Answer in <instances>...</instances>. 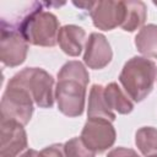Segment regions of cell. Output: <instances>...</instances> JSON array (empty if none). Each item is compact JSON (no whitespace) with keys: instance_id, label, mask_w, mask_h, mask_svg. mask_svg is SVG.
Returning <instances> with one entry per match:
<instances>
[{"instance_id":"6da1fadb","label":"cell","mask_w":157,"mask_h":157,"mask_svg":"<svg viewBox=\"0 0 157 157\" xmlns=\"http://www.w3.org/2000/svg\"><path fill=\"white\" fill-rule=\"evenodd\" d=\"M88 81V71L81 61L70 60L61 66L54 94L58 109L64 115L75 118L83 113Z\"/></svg>"},{"instance_id":"7a4b0ae2","label":"cell","mask_w":157,"mask_h":157,"mask_svg":"<svg viewBox=\"0 0 157 157\" xmlns=\"http://www.w3.org/2000/svg\"><path fill=\"white\" fill-rule=\"evenodd\" d=\"M156 71V64L152 60L145 56H132L124 64L119 82L134 102H141L153 88Z\"/></svg>"},{"instance_id":"3957f363","label":"cell","mask_w":157,"mask_h":157,"mask_svg":"<svg viewBox=\"0 0 157 157\" xmlns=\"http://www.w3.org/2000/svg\"><path fill=\"white\" fill-rule=\"evenodd\" d=\"M42 5V4H40ZM31 10L18 26V31L28 44L38 47H54L58 43L59 21L56 16L42 7Z\"/></svg>"},{"instance_id":"277c9868","label":"cell","mask_w":157,"mask_h":157,"mask_svg":"<svg viewBox=\"0 0 157 157\" xmlns=\"http://www.w3.org/2000/svg\"><path fill=\"white\" fill-rule=\"evenodd\" d=\"M9 82L25 88L38 107H53L55 98V94L53 93L54 78L45 70L40 67H25L15 74Z\"/></svg>"},{"instance_id":"5b68a950","label":"cell","mask_w":157,"mask_h":157,"mask_svg":"<svg viewBox=\"0 0 157 157\" xmlns=\"http://www.w3.org/2000/svg\"><path fill=\"white\" fill-rule=\"evenodd\" d=\"M0 108L1 119L13 120L25 126L29 123L33 114V99L25 88L7 82L6 90L1 98Z\"/></svg>"},{"instance_id":"8992f818","label":"cell","mask_w":157,"mask_h":157,"mask_svg":"<svg viewBox=\"0 0 157 157\" xmlns=\"http://www.w3.org/2000/svg\"><path fill=\"white\" fill-rule=\"evenodd\" d=\"M80 137L91 151L94 153H103L114 145L117 132L112 121L102 118H88L82 128Z\"/></svg>"},{"instance_id":"52a82bcc","label":"cell","mask_w":157,"mask_h":157,"mask_svg":"<svg viewBox=\"0 0 157 157\" xmlns=\"http://www.w3.org/2000/svg\"><path fill=\"white\" fill-rule=\"evenodd\" d=\"M28 43L18 29L7 28L1 21V40H0V59L7 67L21 65L27 56Z\"/></svg>"},{"instance_id":"ba28073f","label":"cell","mask_w":157,"mask_h":157,"mask_svg":"<svg viewBox=\"0 0 157 157\" xmlns=\"http://www.w3.org/2000/svg\"><path fill=\"white\" fill-rule=\"evenodd\" d=\"M88 12L93 26L102 31H110L120 26L124 20V1L98 0L90 1Z\"/></svg>"},{"instance_id":"9c48e42d","label":"cell","mask_w":157,"mask_h":157,"mask_svg":"<svg viewBox=\"0 0 157 157\" xmlns=\"http://www.w3.org/2000/svg\"><path fill=\"white\" fill-rule=\"evenodd\" d=\"M0 157H20L28 150L27 134L22 124L1 119L0 123Z\"/></svg>"},{"instance_id":"30bf717a","label":"cell","mask_w":157,"mask_h":157,"mask_svg":"<svg viewBox=\"0 0 157 157\" xmlns=\"http://www.w3.org/2000/svg\"><path fill=\"white\" fill-rule=\"evenodd\" d=\"M113 58V52L107 38L98 32L90 34L83 54V63L93 70H101L105 67Z\"/></svg>"},{"instance_id":"8fae6325","label":"cell","mask_w":157,"mask_h":157,"mask_svg":"<svg viewBox=\"0 0 157 157\" xmlns=\"http://www.w3.org/2000/svg\"><path fill=\"white\" fill-rule=\"evenodd\" d=\"M86 32L76 25H65L58 33V44L61 50L70 56H78L83 49Z\"/></svg>"},{"instance_id":"7c38bea8","label":"cell","mask_w":157,"mask_h":157,"mask_svg":"<svg viewBox=\"0 0 157 157\" xmlns=\"http://www.w3.org/2000/svg\"><path fill=\"white\" fill-rule=\"evenodd\" d=\"M88 118H102L109 121L115 120V113L112 112L104 98V86L92 85L88 94V107H87Z\"/></svg>"},{"instance_id":"4fadbf2b","label":"cell","mask_w":157,"mask_h":157,"mask_svg":"<svg viewBox=\"0 0 157 157\" xmlns=\"http://www.w3.org/2000/svg\"><path fill=\"white\" fill-rule=\"evenodd\" d=\"M124 20L120 27L126 32H134L137 28H142L147 17L145 2L140 0H128L124 1Z\"/></svg>"},{"instance_id":"5bb4252c","label":"cell","mask_w":157,"mask_h":157,"mask_svg":"<svg viewBox=\"0 0 157 157\" xmlns=\"http://www.w3.org/2000/svg\"><path fill=\"white\" fill-rule=\"evenodd\" d=\"M104 98L108 108L112 112H118L119 114H129L134 109L130 97L125 94L117 82H110L104 86Z\"/></svg>"},{"instance_id":"9a60e30c","label":"cell","mask_w":157,"mask_h":157,"mask_svg":"<svg viewBox=\"0 0 157 157\" xmlns=\"http://www.w3.org/2000/svg\"><path fill=\"white\" fill-rule=\"evenodd\" d=\"M135 47L145 58L157 59V25L142 26L135 37Z\"/></svg>"},{"instance_id":"2e32d148","label":"cell","mask_w":157,"mask_h":157,"mask_svg":"<svg viewBox=\"0 0 157 157\" xmlns=\"http://www.w3.org/2000/svg\"><path fill=\"white\" fill-rule=\"evenodd\" d=\"M135 144L139 151L148 157L157 153V129L152 126H142L135 134Z\"/></svg>"},{"instance_id":"e0dca14e","label":"cell","mask_w":157,"mask_h":157,"mask_svg":"<svg viewBox=\"0 0 157 157\" xmlns=\"http://www.w3.org/2000/svg\"><path fill=\"white\" fill-rule=\"evenodd\" d=\"M66 157H94L96 153L91 151L81 137H72L64 144Z\"/></svg>"},{"instance_id":"ac0fdd59","label":"cell","mask_w":157,"mask_h":157,"mask_svg":"<svg viewBox=\"0 0 157 157\" xmlns=\"http://www.w3.org/2000/svg\"><path fill=\"white\" fill-rule=\"evenodd\" d=\"M40 157H66L63 144H53L40 151Z\"/></svg>"},{"instance_id":"d6986e66","label":"cell","mask_w":157,"mask_h":157,"mask_svg":"<svg viewBox=\"0 0 157 157\" xmlns=\"http://www.w3.org/2000/svg\"><path fill=\"white\" fill-rule=\"evenodd\" d=\"M107 157H140L139 153L132 150V148H128V147H115L113 150H110L107 155Z\"/></svg>"},{"instance_id":"ffe728a7","label":"cell","mask_w":157,"mask_h":157,"mask_svg":"<svg viewBox=\"0 0 157 157\" xmlns=\"http://www.w3.org/2000/svg\"><path fill=\"white\" fill-rule=\"evenodd\" d=\"M20 157H40V152H38V151H36L33 148H28Z\"/></svg>"},{"instance_id":"44dd1931","label":"cell","mask_w":157,"mask_h":157,"mask_svg":"<svg viewBox=\"0 0 157 157\" xmlns=\"http://www.w3.org/2000/svg\"><path fill=\"white\" fill-rule=\"evenodd\" d=\"M153 5H156V6H157V0H153Z\"/></svg>"},{"instance_id":"7402d4cb","label":"cell","mask_w":157,"mask_h":157,"mask_svg":"<svg viewBox=\"0 0 157 157\" xmlns=\"http://www.w3.org/2000/svg\"><path fill=\"white\" fill-rule=\"evenodd\" d=\"M148 157H157V153L156 155H152V156H148Z\"/></svg>"},{"instance_id":"603a6c76","label":"cell","mask_w":157,"mask_h":157,"mask_svg":"<svg viewBox=\"0 0 157 157\" xmlns=\"http://www.w3.org/2000/svg\"><path fill=\"white\" fill-rule=\"evenodd\" d=\"M156 77H157V71H156Z\"/></svg>"}]
</instances>
